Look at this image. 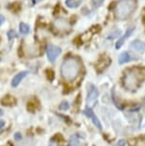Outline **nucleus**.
<instances>
[{"mask_svg": "<svg viewBox=\"0 0 145 146\" xmlns=\"http://www.w3.org/2000/svg\"><path fill=\"white\" fill-rule=\"evenodd\" d=\"M60 72L64 79L68 81L75 80L80 72V62L75 57H68L62 62Z\"/></svg>", "mask_w": 145, "mask_h": 146, "instance_id": "f257e3e1", "label": "nucleus"}, {"mask_svg": "<svg viewBox=\"0 0 145 146\" xmlns=\"http://www.w3.org/2000/svg\"><path fill=\"white\" fill-rule=\"evenodd\" d=\"M136 9V0H120L117 2V6L115 8V15H116V17L117 19L125 20L128 17H130Z\"/></svg>", "mask_w": 145, "mask_h": 146, "instance_id": "f03ea898", "label": "nucleus"}, {"mask_svg": "<svg viewBox=\"0 0 145 146\" xmlns=\"http://www.w3.org/2000/svg\"><path fill=\"white\" fill-rule=\"evenodd\" d=\"M142 79H143V76L141 74V71L138 69H133L125 74L124 78H123V85L128 90L135 91L140 85Z\"/></svg>", "mask_w": 145, "mask_h": 146, "instance_id": "7ed1b4c3", "label": "nucleus"}, {"mask_svg": "<svg viewBox=\"0 0 145 146\" xmlns=\"http://www.w3.org/2000/svg\"><path fill=\"white\" fill-rule=\"evenodd\" d=\"M98 98V91L93 84L88 85V95H87V106L91 107L97 102Z\"/></svg>", "mask_w": 145, "mask_h": 146, "instance_id": "20e7f679", "label": "nucleus"}, {"mask_svg": "<svg viewBox=\"0 0 145 146\" xmlns=\"http://www.w3.org/2000/svg\"><path fill=\"white\" fill-rule=\"evenodd\" d=\"M61 54V49L57 46H54L53 44H50L47 47V56L50 62H54L59 54Z\"/></svg>", "mask_w": 145, "mask_h": 146, "instance_id": "39448f33", "label": "nucleus"}, {"mask_svg": "<svg viewBox=\"0 0 145 146\" xmlns=\"http://www.w3.org/2000/svg\"><path fill=\"white\" fill-rule=\"evenodd\" d=\"M83 113H84V115H85L87 117L91 118L93 123L95 125V127H97L98 130H101V129H102V126H101V123H100L99 119H98L97 117L95 115V114L93 112V110L90 108V107H86V108L84 109Z\"/></svg>", "mask_w": 145, "mask_h": 146, "instance_id": "423d86ee", "label": "nucleus"}, {"mask_svg": "<svg viewBox=\"0 0 145 146\" xmlns=\"http://www.w3.org/2000/svg\"><path fill=\"white\" fill-rule=\"evenodd\" d=\"M24 53H25L27 56L34 57V56H37L38 54H40V51L37 45H34V44H28V45H25V47H24Z\"/></svg>", "mask_w": 145, "mask_h": 146, "instance_id": "0eeeda50", "label": "nucleus"}, {"mask_svg": "<svg viewBox=\"0 0 145 146\" xmlns=\"http://www.w3.org/2000/svg\"><path fill=\"white\" fill-rule=\"evenodd\" d=\"M54 27L59 32H67L70 30V24L63 18H58L54 21Z\"/></svg>", "mask_w": 145, "mask_h": 146, "instance_id": "6e6552de", "label": "nucleus"}, {"mask_svg": "<svg viewBox=\"0 0 145 146\" xmlns=\"http://www.w3.org/2000/svg\"><path fill=\"white\" fill-rule=\"evenodd\" d=\"M130 49L136 53L142 54L145 51V43L140 40H135L130 44Z\"/></svg>", "mask_w": 145, "mask_h": 146, "instance_id": "1a4fd4ad", "label": "nucleus"}, {"mask_svg": "<svg viewBox=\"0 0 145 146\" xmlns=\"http://www.w3.org/2000/svg\"><path fill=\"white\" fill-rule=\"evenodd\" d=\"M134 31H135V27H131L130 29H128L127 31H126V33L124 34V35H122V36L120 37L119 40H117V42L116 43V49H120V48H121L122 45L125 42V40H126L128 37L131 36V35L133 34Z\"/></svg>", "mask_w": 145, "mask_h": 146, "instance_id": "9d476101", "label": "nucleus"}, {"mask_svg": "<svg viewBox=\"0 0 145 146\" xmlns=\"http://www.w3.org/2000/svg\"><path fill=\"white\" fill-rule=\"evenodd\" d=\"M28 74H29V72L23 71V72H20V73H18L17 75H15V78H13V80H12V86L13 87L18 86L19 83H20V82L22 81V79L24 78H26L27 76H28Z\"/></svg>", "mask_w": 145, "mask_h": 146, "instance_id": "9b49d317", "label": "nucleus"}, {"mask_svg": "<svg viewBox=\"0 0 145 146\" xmlns=\"http://www.w3.org/2000/svg\"><path fill=\"white\" fill-rule=\"evenodd\" d=\"M134 59H135V57H134L133 56H131L128 52H124V53H122L119 56V63L121 65V64H124V63H128V62L132 61V60H134Z\"/></svg>", "mask_w": 145, "mask_h": 146, "instance_id": "f8f14e48", "label": "nucleus"}, {"mask_svg": "<svg viewBox=\"0 0 145 146\" xmlns=\"http://www.w3.org/2000/svg\"><path fill=\"white\" fill-rule=\"evenodd\" d=\"M109 63H110V59H109L107 56L101 57L100 60L97 62V69L98 71L104 70V69L109 65Z\"/></svg>", "mask_w": 145, "mask_h": 146, "instance_id": "ddd939ff", "label": "nucleus"}, {"mask_svg": "<svg viewBox=\"0 0 145 146\" xmlns=\"http://www.w3.org/2000/svg\"><path fill=\"white\" fill-rule=\"evenodd\" d=\"M1 102L5 106H12V105H13V104L15 103V98H13V96H12L7 95L1 100Z\"/></svg>", "mask_w": 145, "mask_h": 146, "instance_id": "4468645a", "label": "nucleus"}, {"mask_svg": "<svg viewBox=\"0 0 145 146\" xmlns=\"http://www.w3.org/2000/svg\"><path fill=\"white\" fill-rule=\"evenodd\" d=\"M19 32H20V34L22 35H27L30 33V27L29 25H27V24L23 23V22H21L20 24H19Z\"/></svg>", "mask_w": 145, "mask_h": 146, "instance_id": "2eb2a0df", "label": "nucleus"}, {"mask_svg": "<svg viewBox=\"0 0 145 146\" xmlns=\"http://www.w3.org/2000/svg\"><path fill=\"white\" fill-rule=\"evenodd\" d=\"M17 146H34V141L32 139H26L19 141Z\"/></svg>", "mask_w": 145, "mask_h": 146, "instance_id": "dca6fc26", "label": "nucleus"}, {"mask_svg": "<svg viewBox=\"0 0 145 146\" xmlns=\"http://www.w3.org/2000/svg\"><path fill=\"white\" fill-rule=\"evenodd\" d=\"M80 3H81V0H78V1H72V2H69V3H65V4L69 8H76L80 5Z\"/></svg>", "mask_w": 145, "mask_h": 146, "instance_id": "f3484780", "label": "nucleus"}, {"mask_svg": "<svg viewBox=\"0 0 145 146\" xmlns=\"http://www.w3.org/2000/svg\"><path fill=\"white\" fill-rule=\"evenodd\" d=\"M7 35H8V38H9V40H13V38H15L16 36H17L16 33L13 31V30H10V31L7 33Z\"/></svg>", "mask_w": 145, "mask_h": 146, "instance_id": "a211bd4d", "label": "nucleus"}, {"mask_svg": "<svg viewBox=\"0 0 145 146\" xmlns=\"http://www.w3.org/2000/svg\"><path fill=\"white\" fill-rule=\"evenodd\" d=\"M56 141H58V142H62L64 140L63 137H62L60 134H56V136H54L52 137V141H54V140H56Z\"/></svg>", "mask_w": 145, "mask_h": 146, "instance_id": "6ab92c4d", "label": "nucleus"}, {"mask_svg": "<svg viewBox=\"0 0 145 146\" xmlns=\"http://www.w3.org/2000/svg\"><path fill=\"white\" fill-rule=\"evenodd\" d=\"M78 145V139L75 136H73L71 137V143L70 146H77Z\"/></svg>", "mask_w": 145, "mask_h": 146, "instance_id": "aec40b11", "label": "nucleus"}, {"mask_svg": "<svg viewBox=\"0 0 145 146\" xmlns=\"http://www.w3.org/2000/svg\"><path fill=\"white\" fill-rule=\"evenodd\" d=\"M54 72L52 71V70H47V78L49 80H53L54 79Z\"/></svg>", "mask_w": 145, "mask_h": 146, "instance_id": "412c9836", "label": "nucleus"}, {"mask_svg": "<svg viewBox=\"0 0 145 146\" xmlns=\"http://www.w3.org/2000/svg\"><path fill=\"white\" fill-rule=\"evenodd\" d=\"M103 2H104V0H93V4H94V6L95 8L101 6Z\"/></svg>", "mask_w": 145, "mask_h": 146, "instance_id": "4be33fe9", "label": "nucleus"}, {"mask_svg": "<svg viewBox=\"0 0 145 146\" xmlns=\"http://www.w3.org/2000/svg\"><path fill=\"white\" fill-rule=\"evenodd\" d=\"M59 109L60 110H67V109H69V103L68 102H62L61 104H60V106H59Z\"/></svg>", "mask_w": 145, "mask_h": 146, "instance_id": "5701e85b", "label": "nucleus"}, {"mask_svg": "<svg viewBox=\"0 0 145 146\" xmlns=\"http://www.w3.org/2000/svg\"><path fill=\"white\" fill-rule=\"evenodd\" d=\"M21 139H22V136H21L20 133H16L15 135V139L17 140V141H19V140H21Z\"/></svg>", "mask_w": 145, "mask_h": 146, "instance_id": "b1692460", "label": "nucleus"}, {"mask_svg": "<svg viewBox=\"0 0 145 146\" xmlns=\"http://www.w3.org/2000/svg\"><path fill=\"white\" fill-rule=\"evenodd\" d=\"M4 21H5V17L2 15H0V26L4 23Z\"/></svg>", "mask_w": 145, "mask_h": 146, "instance_id": "393cba45", "label": "nucleus"}, {"mask_svg": "<svg viewBox=\"0 0 145 146\" xmlns=\"http://www.w3.org/2000/svg\"><path fill=\"white\" fill-rule=\"evenodd\" d=\"M4 125H5V122H4V120H0V129H2L4 127Z\"/></svg>", "mask_w": 145, "mask_h": 146, "instance_id": "a878e982", "label": "nucleus"}, {"mask_svg": "<svg viewBox=\"0 0 145 146\" xmlns=\"http://www.w3.org/2000/svg\"><path fill=\"white\" fill-rule=\"evenodd\" d=\"M119 146H123V145H125L124 140H120V141L119 142Z\"/></svg>", "mask_w": 145, "mask_h": 146, "instance_id": "bb28decb", "label": "nucleus"}, {"mask_svg": "<svg viewBox=\"0 0 145 146\" xmlns=\"http://www.w3.org/2000/svg\"><path fill=\"white\" fill-rule=\"evenodd\" d=\"M72 1H75V0H66L65 3H69V2H72Z\"/></svg>", "mask_w": 145, "mask_h": 146, "instance_id": "cd10ccee", "label": "nucleus"}, {"mask_svg": "<svg viewBox=\"0 0 145 146\" xmlns=\"http://www.w3.org/2000/svg\"><path fill=\"white\" fill-rule=\"evenodd\" d=\"M2 115H3V111H2V110L0 109V117H1Z\"/></svg>", "mask_w": 145, "mask_h": 146, "instance_id": "c85d7f7f", "label": "nucleus"}, {"mask_svg": "<svg viewBox=\"0 0 145 146\" xmlns=\"http://www.w3.org/2000/svg\"><path fill=\"white\" fill-rule=\"evenodd\" d=\"M50 146H54V145H53V144H51V145H50Z\"/></svg>", "mask_w": 145, "mask_h": 146, "instance_id": "c756f323", "label": "nucleus"}]
</instances>
